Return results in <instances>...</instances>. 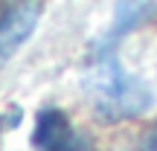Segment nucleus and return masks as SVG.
Segmentation results:
<instances>
[{"instance_id":"f257e3e1","label":"nucleus","mask_w":157,"mask_h":151,"mask_svg":"<svg viewBox=\"0 0 157 151\" xmlns=\"http://www.w3.org/2000/svg\"><path fill=\"white\" fill-rule=\"evenodd\" d=\"M84 90L90 93L96 111L108 119H128L143 113L151 105V90L143 78L119 64L113 47H93V55L87 61V81Z\"/></svg>"},{"instance_id":"f03ea898","label":"nucleus","mask_w":157,"mask_h":151,"mask_svg":"<svg viewBox=\"0 0 157 151\" xmlns=\"http://www.w3.org/2000/svg\"><path fill=\"white\" fill-rule=\"evenodd\" d=\"M35 151H93L90 140L73 128L70 116L58 108H41L32 131Z\"/></svg>"},{"instance_id":"7ed1b4c3","label":"nucleus","mask_w":157,"mask_h":151,"mask_svg":"<svg viewBox=\"0 0 157 151\" xmlns=\"http://www.w3.org/2000/svg\"><path fill=\"white\" fill-rule=\"evenodd\" d=\"M44 3H0V70L9 64V58L26 44V38L35 32Z\"/></svg>"},{"instance_id":"20e7f679","label":"nucleus","mask_w":157,"mask_h":151,"mask_svg":"<svg viewBox=\"0 0 157 151\" xmlns=\"http://www.w3.org/2000/svg\"><path fill=\"white\" fill-rule=\"evenodd\" d=\"M137 151H157V125H154V128H148V134L140 140Z\"/></svg>"}]
</instances>
